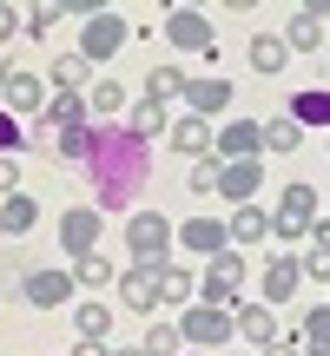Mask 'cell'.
I'll list each match as a JSON object with an SVG mask.
<instances>
[{"instance_id":"obj_1","label":"cell","mask_w":330,"mask_h":356,"mask_svg":"<svg viewBox=\"0 0 330 356\" xmlns=\"http://www.w3.org/2000/svg\"><path fill=\"white\" fill-rule=\"evenodd\" d=\"M86 178H93V191H100V204H106V211H132L139 185L152 178V145H139L126 126H93Z\"/></svg>"},{"instance_id":"obj_2","label":"cell","mask_w":330,"mask_h":356,"mask_svg":"<svg viewBox=\"0 0 330 356\" xmlns=\"http://www.w3.org/2000/svg\"><path fill=\"white\" fill-rule=\"evenodd\" d=\"M198 304H212V310H238V304H244V257H238V251H218V257H205Z\"/></svg>"},{"instance_id":"obj_3","label":"cell","mask_w":330,"mask_h":356,"mask_svg":"<svg viewBox=\"0 0 330 356\" xmlns=\"http://www.w3.org/2000/svg\"><path fill=\"white\" fill-rule=\"evenodd\" d=\"M126 244H132V264H152V270H165V251L178 244V225H172L165 211H132Z\"/></svg>"},{"instance_id":"obj_4","label":"cell","mask_w":330,"mask_h":356,"mask_svg":"<svg viewBox=\"0 0 330 356\" xmlns=\"http://www.w3.org/2000/svg\"><path fill=\"white\" fill-rule=\"evenodd\" d=\"M178 337H185V343L191 350H218V343H231V337H238V330H231V310H212V304H191L185 310V317H178Z\"/></svg>"},{"instance_id":"obj_5","label":"cell","mask_w":330,"mask_h":356,"mask_svg":"<svg viewBox=\"0 0 330 356\" xmlns=\"http://www.w3.org/2000/svg\"><path fill=\"white\" fill-rule=\"evenodd\" d=\"M126 40H132L126 13L100 7V13H93V20H86V40H79V60H93V66H100V60H113V53L126 47Z\"/></svg>"},{"instance_id":"obj_6","label":"cell","mask_w":330,"mask_h":356,"mask_svg":"<svg viewBox=\"0 0 330 356\" xmlns=\"http://www.w3.org/2000/svg\"><path fill=\"white\" fill-rule=\"evenodd\" d=\"M165 40H172L178 53H205V60H218V40H212V20H205L198 7H172V13H165Z\"/></svg>"},{"instance_id":"obj_7","label":"cell","mask_w":330,"mask_h":356,"mask_svg":"<svg viewBox=\"0 0 330 356\" xmlns=\"http://www.w3.org/2000/svg\"><path fill=\"white\" fill-rule=\"evenodd\" d=\"M258 126H265V119H231V126H218V139H212V159H218V165H238V159H258V152H265Z\"/></svg>"},{"instance_id":"obj_8","label":"cell","mask_w":330,"mask_h":356,"mask_svg":"<svg viewBox=\"0 0 330 356\" xmlns=\"http://www.w3.org/2000/svg\"><path fill=\"white\" fill-rule=\"evenodd\" d=\"M100 231H106V218L93 211V204H73V211L60 218V244L73 251V264H79V257H93V251H100Z\"/></svg>"},{"instance_id":"obj_9","label":"cell","mask_w":330,"mask_h":356,"mask_svg":"<svg viewBox=\"0 0 330 356\" xmlns=\"http://www.w3.org/2000/svg\"><path fill=\"white\" fill-rule=\"evenodd\" d=\"M20 297H26L33 310H60V304H73V270H26Z\"/></svg>"},{"instance_id":"obj_10","label":"cell","mask_w":330,"mask_h":356,"mask_svg":"<svg viewBox=\"0 0 330 356\" xmlns=\"http://www.w3.org/2000/svg\"><path fill=\"white\" fill-rule=\"evenodd\" d=\"M165 139H172V152H185V159H212L218 126H212V119H198V113H178L172 126H165Z\"/></svg>"},{"instance_id":"obj_11","label":"cell","mask_w":330,"mask_h":356,"mask_svg":"<svg viewBox=\"0 0 330 356\" xmlns=\"http://www.w3.org/2000/svg\"><path fill=\"white\" fill-rule=\"evenodd\" d=\"M225 106H231V79H218V73H191V79H185V113L218 119Z\"/></svg>"},{"instance_id":"obj_12","label":"cell","mask_w":330,"mask_h":356,"mask_svg":"<svg viewBox=\"0 0 330 356\" xmlns=\"http://www.w3.org/2000/svg\"><path fill=\"white\" fill-rule=\"evenodd\" d=\"M258 178H265V165H258V159L218 165V198H231V211H238V204H258Z\"/></svg>"},{"instance_id":"obj_13","label":"cell","mask_w":330,"mask_h":356,"mask_svg":"<svg viewBox=\"0 0 330 356\" xmlns=\"http://www.w3.org/2000/svg\"><path fill=\"white\" fill-rule=\"evenodd\" d=\"M231 330H238L244 343H258V350L284 337V330H278V310H271V304H238V310H231Z\"/></svg>"},{"instance_id":"obj_14","label":"cell","mask_w":330,"mask_h":356,"mask_svg":"<svg viewBox=\"0 0 330 356\" xmlns=\"http://www.w3.org/2000/svg\"><path fill=\"white\" fill-rule=\"evenodd\" d=\"M271 238V211L265 204H238V211L225 218V244H265Z\"/></svg>"},{"instance_id":"obj_15","label":"cell","mask_w":330,"mask_h":356,"mask_svg":"<svg viewBox=\"0 0 330 356\" xmlns=\"http://www.w3.org/2000/svg\"><path fill=\"white\" fill-rule=\"evenodd\" d=\"M119 304H126V310H159V270L152 264H132L126 277H119Z\"/></svg>"},{"instance_id":"obj_16","label":"cell","mask_w":330,"mask_h":356,"mask_svg":"<svg viewBox=\"0 0 330 356\" xmlns=\"http://www.w3.org/2000/svg\"><path fill=\"white\" fill-rule=\"evenodd\" d=\"M40 126H47V132L86 126V99H79V92H60V86H53V92H47V106H40Z\"/></svg>"},{"instance_id":"obj_17","label":"cell","mask_w":330,"mask_h":356,"mask_svg":"<svg viewBox=\"0 0 330 356\" xmlns=\"http://www.w3.org/2000/svg\"><path fill=\"white\" fill-rule=\"evenodd\" d=\"M271 218H291V225H317V185H311V178H291Z\"/></svg>"},{"instance_id":"obj_18","label":"cell","mask_w":330,"mask_h":356,"mask_svg":"<svg viewBox=\"0 0 330 356\" xmlns=\"http://www.w3.org/2000/svg\"><path fill=\"white\" fill-rule=\"evenodd\" d=\"M178 244H185V251H198V257L231 251V244H225V225H218V218H185V225H178Z\"/></svg>"},{"instance_id":"obj_19","label":"cell","mask_w":330,"mask_h":356,"mask_svg":"<svg viewBox=\"0 0 330 356\" xmlns=\"http://www.w3.org/2000/svg\"><path fill=\"white\" fill-rule=\"evenodd\" d=\"M0 99H7V113H40L47 106V86H40V73H7Z\"/></svg>"},{"instance_id":"obj_20","label":"cell","mask_w":330,"mask_h":356,"mask_svg":"<svg viewBox=\"0 0 330 356\" xmlns=\"http://www.w3.org/2000/svg\"><path fill=\"white\" fill-rule=\"evenodd\" d=\"M119 113H126V86H119L113 73H106V79H93V92H86V119H106V126H113Z\"/></svg>"},{"instance_id":"obj_21","label":"cell","mask_w":330,"mask_h":356,"mask_svg":"<svg viewBox=\"0 0 330 356\" xmlns=\"http://www.w3.org/2000/svg\"><path fill=\"white\" fill-rule=\"evenodd\" d=\"M86 145H93V126H66V132H40V152H47V159H79V165H86Z\"/></svg>"},{"instance_id":"obj_22","label":"cell","mask_w":330,"mask_h":356,"mask_svg":"<svg viewBox=\"0 0 330 356\" xmlns=\"http://www.w3.org/2000/svg\"><path fill=\"white\" fill-rule=\"evenodd\" d=\"M40 225V204L26 198V191H13V198H0V238H20V231Z\"/></svg>"},{"instance_id":"obj_23","label":"cell","mask_w":330,"mask_h":356,"mask_svg":"<svg viewBox=\"0 0 330 356\" xmlns=\"http://www.w3.org/2000/svg\"><path fill=\"white\" fill-rule=\"evenodd\" d=\"M278 40H284V53H317V47H324V26L311 20V7H297V13H291V26H284Z\"/></svg>"},{"instance_id":"obj_24","label":"cell","mask_w":330,"mask_h":356,"mask_svg":"<svg viewBox=\"0 0 330 356\" xmlns=\"http://www.w3.org/2000/svg\"><path fill=\"white\" fill-rule=\"evenodd\" d=\"M297 257H271L265 264V304H284V297H297Z\"/></svg>"},{"instance_id":"obj_25","label":"cell","mask_w":330,"mask_h":356,"mask_svg":"<svg viewBox=\"0 0 330 356\" xmlns=\"http://www.w3.org/2000/svg\"><path fill=\"white\" fill-rule=\"evenodd\" d=\"M73 330H79V337H93V343H106V337H113V304H106V297L79 304V310H73Z\"/></svg>"},{"instance_id":"obj_26","label":"cell","mask_w":330,"mask_h":356,"mask_svg":"<svg viewBox=\"0 0 330 356\" xmlns=\"http://www.w3.org/2000/svg\"><path fill=\"white\" fill-rule=\"evenodd\" d=\"M297 356H330V304H317L297 330Z\"/></svg>"},{"instance_id":"obj_27","label":"cell","mask_w":330,"mask_h":356,"mask_svg":"<svg viewBox=\"0 0 330 356\" xmlns=\"http://www.w3.org/2000/svg\"><path fill=\"white\" fill-rule=\"evenodd\" d=\"M191 297H198V277L178 270V264H165V270H159V304H185V310H191Z\"/></svg>"},{"instance_id":"obj_28","label":"cell","mask_w":330,"mask_h":356,"mask_svg":"<svg viewBox=\"0 0 330 356\" xmlns=\"http://www.w3.org/2000/svg\"><path fill=\"white\" fill-rule=\"evenodd\" d=\"M185 79H191V73H178V66H152V73H146V99H152V106L185 99Z\"/></svg>"},{"instance_id":"obj_29","label":"cell","mask_w":330,"mask_h":356,"mask_svg":"<svg viewBox=\"0 0 330 356\" xmlns=\"http://www.w3.org/2000/svg\"><path fill=\"white\" fill-rule=\"evenodd\" d=\"M165 126H172V119H165V106H152V99H139V106H132V119H126V132H132L139 145H152Z\"/></svg>"},{"instance_id":"obj_30","label":"cell","mask_w":330,"mask_h":356,"mask_svg":"<svg viewBox=\"0 0 330 356\" xmlns=\"http://www.w3.org/2000/svg\"><path fill=\"white\" fill-rule=\"evenodd\" d=\"M258 139H265V152H297V145H304V126H297V119H265Z\"/></svg>"},{"instance_id":"obj_31","label":"cell","mask_w":330,"mask_h":356,"mask_svg":"<svg viewBox=\"0 0 330 356\" xmlns=\"http://www.w3.org/2000/svg\"><path fill=\"white\" fill-rule=\"evenodd\" d=\"M139 356H185V337H178V323H165V317H152V330H146V343H139Z\"/></svg>"},{"instance_id":"obj_32","label":"cell","mask_w":330,"mask_h":356,"mask_svg":"<svg viewBox=\"0 0 330 356\" xmlns=\"http://www.w3.org/2000/svg\"><path fill=\"white\" fill-rule=\"evenodd\" d=\"M284 119H297V126H330V92H317V86H311V92H297Z\"/></svg>"},{"instance_id":"obj_33","label":"cell","mask_w":330,"mask_h":356,"mask_svg":"<svg viewBox=\"0 0 330 356\" xmlns=\"http://www.w3.org/2000/svg\"><path fill=\"white\" fill-rule=\"evenodd\" d=\"M66 20V7L60 0H40V7H26V20H20V33H33V40H53V26Z\"/></svg>"},{"instance_id":"obj_34","label":"cell","mask_w":330,"mask_h":356,"mask_svg":"<svg viewBox=\"0 0 330 356\" xmlns=\"http://www.w3.org/2000/svg\"><path fill=\"white\" fill-rule=\"evenodd\" d=\"M244 53H251V66H258V73H265V79L278 73L284 60H291V53H284V40H278V33H258L251 47H244Z\"/></svg>"},{"instance_id":"obj_35","label":"cell","mask_w":330,"mask_h":356,"mask_svg":"<svg viewBox=\"0 0 330 356\" xmlns=\"http://www.w3.org/2000/svg\"><path fill=\"white\" fill-rule=\"evenodd\" d=\"M93 79V60H79V53H60V60H53V86L60 92H79Z\"/></svg>"},{"instance_id":"obj_36","label":"cell","mask_w":330,"mask_h":356,"mask_svg":"<svg viewBox=\"0 0 330 356\" xmlns=\"http://www.w3.org/2000/svg\"><path fill=\"white\" fill-rule=\"evenodd\" d=\"M73 284L106 291V284H119V270H113V257H106V251H93V257H79V264H73Z\"/></svg>"},{"instance_id":"obj_37","label":"cell","mask_w":330,"mask_h":356,"mask_svg":"<svg viewBox=\"0 0 330 356\" xmlns=\"http://www.w3.org/2000/svg\"><path fill=\"white\" fill-rule=\"evenodd\" d=\"M297 277H311V284H330V251H324V244H311V251L297 257Z\"/></svg>"},{"instance_id":"obj_38","label":"cell","mask_w":330,"mask_h":356,"mask_svg":"<svg viewBox=\"0 0 330 356\" xmlns=\"http://www.w3.org/2000/svg\"><path fill=\"white\" fill-rule=\"evenodd\" d=\"M191 191H198V198H212L218 191V159H191V178H185Z\"/></svg>"},{"instance_id":"obj_39","label":"cell","mask_w":330,"mask_h":356,"mask_svg":"<svg viewBox=\"0 0 330 356\" xmlns=\"http://www.w3.org/2000/svg\"><path fill=\"white\" fill-rule=\"evenodd\" d=\"M20 139H26V132H20V119H13V113H0V159H7Z\"/></svg>"},{"instance_id":"obj_40","label":"cell","mask_w":330,"mask_h":356,"mask_svg":"<svg viewBox=\"0 0 330 356\" xmlns=\"http://www.w3.org/2000/svg\"><path fill=\"white\" fill-rule=\"evenodd\" d=\"M20 20H26V13H20V7H7V0H0V40H13V33H20Z\"/></svg>"},{"instance_id":"obj_41","label":"cell","mask_w":330,"mask_h":356,"mask_svg":"<svg viewBox=\"0 0 330 356\" xmlns=\"http://www.w3.org/2000/svg\"><path fill=\"white\" fill-rule=\"evenodd\" d=\"M13 191H20V165H13V159H0V198H13Z\"/></svg>"},{"instance_id":"obj_42","label":"cell","mask_w":330,"mask_h":356,"mask_svg":"<svg viewBox=\"0 0 330 356\" xmlns=\"http://www.w3.org/2000/svg\"><path fill=\"white\" fill-rule=\"evenodd\" d=\"M73 356H113V343H93V337H79V343H73Z\"/></svg>"},{"instance_id":"obj_43","label":"cell","mask_w":330,"mask_h":356,"mask_svg":"<svg viewBox=\"0 0 330 356\" xmlns=\"http://www.w3.org/2000/svg\"><path fill=\"white\" fill-rule=\"evenodd\" d=\"M311 244H324V251H330V218H317V225H311Z\"/></svg>"},{"instance_id":"obj_44","label":"cell","mask_w":330,"mask_h":356,"mask_svg":"<svg viewBox=\"0 0 330 356\" xmlns=\"http://www.w3.org/2000/svg\"><path fill=\"white\" fill-rule=\"evenodd\" d=\"M265 356H297V343H291V337H278V343H265Z\"/></svg>"},{"instance_id":"obj_45","label":"cell","mask_w":330,"mask_h":356,"mask_svg":"<svg viewBox=\"0 0 330 356\" xmlns=\"http://www.w3.org/2000/svg\"><path fill=\"white\" fill-rule=\"evenodd\" d=\"M7 73H13V66H7V60H0V86H7Z\"/></svg>"},{"instance_id":"obj_46","label":"cell","mask_w":330,"mask_h":356,"mask_svg":"<svg viewBox=\"0 0 330 356\" xmlns=\"http://www.w3.org/2000/svg\"><path fill=\"white\" fill-rule=\"evenodd\" d=\"M113 356H139V350H113Z\"/></svg>"},{"instance_id":"obj_47","label":"cell","mask_w":330,"mask_h":356,"mask_svg":"<svg viewBox=\"0 0 330 356\" xmlns=\"http://www.w3.org/2000/svg\"><path fill=\"white\" fill-rule=\"evenodd\" d=\"M185 356H198V350H185Z\"/></svg>"}]
</instances>
